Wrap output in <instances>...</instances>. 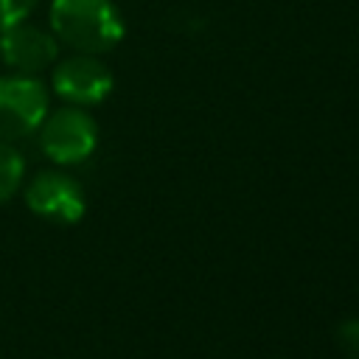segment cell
<instances>
[{
	"label": "cell",
	"mask_w": 359,
	"mask_h": 359,
	"mask_svg": "<svg viewBox=\"0 0 359 359\" xmlns=\"http://www.w3.org/2000/svg\"><path fill=\"white\" fill-rule=\"evenodd\" d=\"M36 6H39V0H0V28L28 20Z\"/></svg>",
	"instance_id": "cell-8"
},
{
	"label": "cell",
	"mask_w": 359,
	"mask_h": 359,
	"mask_svg": "<svg viewBox=\"0 0 359 359\" xmlns=\"http://www.w3.org/2000/svg\"><path fill=\"white\" fill-rule=\"evenodd\" d=\"M48 28L59 45L73 53H109L126 34L123 17L112 0H50Z\"/></svg>",
	"instance_id": "cell-1"
},
{
	"label": "cell",
	"mask_w": 359,
	"mask_h": 359,
	"mask_svg": "<svg viewBox=\"0 0 359 359\" xmlns=\"http://www.w3.org/2000/svg\"><path fill=\"white\" fill-rule=\"evenodd\" d=\"M22 177H25V160H22V154L17 151L14 143L0 140V205L8 202L20 191Z\"/></svg>",
	"instance_id": "cell-7"
},
{
	"label": "cell",
	"mask_w": 359,
	"mask_h": 359,
	"mask_svg": "<svg viewBox=\"0 0 359 359\" xmlns=\"http://www.w3.org/2000/svg\"><path fill=\"white\" fill-rule=\"evenodd\" d=\"M39 149L56 165H76L84 163L98 146V123L95 118L76 104H65L59 109H48L39 129Z\"/></svg>",
	"instance_id": "cell-2"
},
{
	"label": "cell",
	"mask_w": 359,
	"mask_h": 359,
	"mask_svg": "<svg viewBox=\"0 0 359 359\" xmlns=\"http://www.w3.org/2000/svg\"><path fill=\"white\" fill-rule=\"evenodd\" d=\"M25 205L31 213L59 224L79 222L87 208L81 185L65 171H39L25 185Z\"/></svg>",
	"instance_id": "cell-6"
},
{
	"label": "cell",
	"mask_w": 359,
	"mask_h": 359,
	"mask_svg": "<svg viewBox=\"0 0 359 359\" xmlns=\"http://www.w3.org/2000/svg\"><path fill=\"white\" fill-rule=\"evenodd\" d=\"M50 109V93L36 76H0V140L34 135Z\"/></svg>",
	"instance_id": "cell-3"
},
{
	"label": "cell",
	"mask_w": 359,
	"mask_h": 359,
	"mask_svg": "<svg viewBox=\"0 0 359 359\" xmlns=\"http://www.w3.org/2000/svg\"><path fill=\"white\" fill-rule=\"evenodd\" d=\"M112 70L93 53H70L53 62L50 90L76 107H95L112 93Z\"/></svg>",
	"instance_id": "cell-4"
},
{
	"label": "cell",
	"mask_w": 359,
	"mask_h": 359,
	"mask_svg": "<svg viewBox=\"0 0 359 359\" xmlns=\"http://www.w3.org/2000/svg\"><path fill=\"white\" fill-rule=\"evenodd\" d=\"M59 42L50 34V28H42L31 20L11 22L0 28V59L11 73L22 76H39L42 70L53 67L59 59Z\"/></svg>",
	"instance_id": "cell-5"
},
{
	"label": "cell",
	"mask_w": 359,
	"mask_h": 359,
	"mask_svg": "<svg viewBox=\"0 0 359 359\" xmlns=\"http://www.w3.org/2000/svg\"><path fill=\"white\" fill-rule=\"evenodd\" d=\"M337 342L348 359H359V320H345L337 328Z\"/></svg>",
	"instance_id": "cell-9"
}]
</instances>
